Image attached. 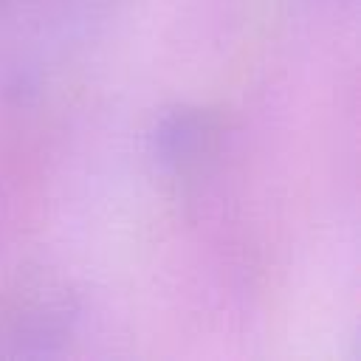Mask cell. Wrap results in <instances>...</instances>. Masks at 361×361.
Listing matches in <instances>:
<instances>
[{
  "label": "cell",
  "instance_id": "cell-1",
  "mask_svg": "<svg viewBox=\"0 0 361 361\" xmlns=\"http://www.w3.org/2000/svg\"><path fill=\"white\" fill-rule=\"evenodd\" d=\"M82 299L73 282L45 265L17 271L0 288V355L51 358L76 336Z\"/></svg>",
  "mask_w": 361,
  "mask_h": 361
},
{
  "label": "cell",
  "instance_id": "cell-2",
  "mask_svg": "<svg viewBox=\"0 0 361 361\" xmlns=\"http://www.w3.org/2000/svg\"><path fill=\"white\" fill-rule=\"evenodd\" d=\"M223 135L226 121L220 110L195 102H175L152 116L144 144L147 158L161 175L172 180H189L214 164Z\"/></svg>",
  "mask_w": 361,
  "mask_h": 361
},
{
  "label": "cell",
  "instance_id": "cell-3",
  "mask_svg": "<svg viewBox=\"0 0 361 361\" xmlns=\"http://www.w3.org/2000/svg\"><path fill=\"white\" fill-rule=\"evenodd\" d=\"M133 0H79L82 8H87L90 14H116L118 8L130 6Z\"/></svg>",
  "mask_w": 361,
  "mask_h": 361
},
{
  "label": "cell",
  "instance_id": "cell-4",
  "mask_svg": "<svg viewBox=\"0 0 361 361\" xmlns=\"http://www.w3.org/2000/svg\"><path fill=\"white\" fill-rule=\"evenodd\" d=\"M25 0H0V14H8V11H14V8H20Z\"/></svg>",
  "mask_w": 361,
  "mask_h": 361
}]
</instances>
